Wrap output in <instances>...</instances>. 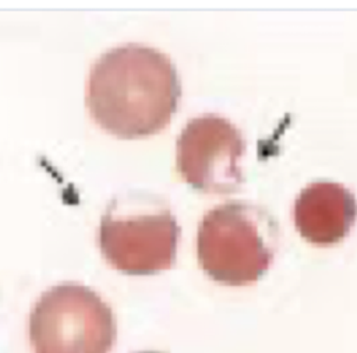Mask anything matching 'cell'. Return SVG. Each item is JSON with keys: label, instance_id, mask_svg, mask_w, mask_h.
I'll return each instance as SVG.
<instances>
[{"label": "cell", "instance_id": "cell-7", "mask_svg": "<svg viewBox=\"0 0 357 353\" xmlns=\"http://www.w3.org/2000/svg\"><path fill=\"white\" fill-rule=\"evenodd\" d=\"M137 353H163V352H155V350H145V352H137Z\"/></svg>", "mask_w": 357, "mask_h": 353}, {"label": "cell", "instance_id": "cell-2", "mask_svg": "<svg viewBox=\"0 0 357 353\" xmlns=\"http://www.w3.org/2000/svg\"><path fill=\"white\" fill-rule=\"evenodd\" d=\"M278 225L262 208L229 201L206 212L198 226L197 255L215 282L244 286L257 282L273 260Z\"/></svg>", "mask_w": 357, "mask_h": 353}, {"label": "cell", "instance_id": "cell-3", "mask_svg": "<svg viewBox=\"0 0 357 353\" xmlns=\"http://www.w3.org/2000/svg\"><path fill=\"white\" fill-rule=\"evenodd\" d=\"M116 335V318L109 304L78 283L50 287L29 315V340L35 353H109Z\"/></svg>", "mask_w": 357, "mask_h": 353}, {"label": "cell", "instance_id": "cell-5", "mask_svg": "<svg viewBox=\"0 0 357 353\" xmlns=\"http://www.w3.org/2000/svg\"><path fill=\"white\" fill-rule=\"evenodd\" d=\"M245 141L238 128L218 114L191 119L177 138V170L195 190L236 191L244 181L240 159Z\"/></svg>", "mask_w": 357, "mask_h": 353}, {"label": "cell", "instance_id": "cell-1", "mask_svg": "<svg viewBox=\"0 0 357 353\" xmlns=\"http://www.w3.org/2000/svg\"><path fill=\"white\" fill-rule=\"evenodd\" d=\"M180 78L162 52L128 43L103 53L92 66L86 106L105 131L120 138L152 135L177 110Z\"/></svg>", "mask_w": 357, "mask_h": 353}, {"label": "cell", "instance_id": "cell-4", "mask_svg": "<svg viewBox=\"0 0 357 353\" xmlns=\"http://www.w3.org/2000/svg\"><path fill=\"white\" fill-rule=\"evenodd\" d=\"M180 227L160 204L110 206L99 225V247L105 260L126 275H155L176 261Z\"/></svg>", "mask_w": 357, "mask_h": 353}, {"label": "cell", "instance_id": "cell-6", "mask_svg": "<svg viewBox=\"0 0 357 353\" xmlns=\"http://www.w3.org/2000/svg\"><path fill=\"white\" fill-rule=\"evenodd\" d=\"M294 225L307 241L332 246L343 240L357 219L354 194L335 181H315L294 201Z\"/></svg>", "mask_w": 357, "mask_h": 353}]
</instances>
